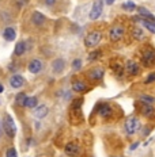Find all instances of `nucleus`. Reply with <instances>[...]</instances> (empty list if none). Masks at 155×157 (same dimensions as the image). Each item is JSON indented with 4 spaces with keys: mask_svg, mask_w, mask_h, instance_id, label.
<instances>
[{
    "mask_svg": "<svg viewBox=\"0 0 155 157\" xmlns=\"http://www.w3.org/2000/svg\"><path fill=\"white\" fill-rule=\"evenodd\" d=\"M3 130H4V133L7 134L8 137H14L15 133H16L14 119H12V118L10 117L8 114L4 117V121H3Z\"/></svg>",
    "mask_w": 155,
    "mask_h": 157,
    "instance_id": "nucleus-1",
    "label": "nucleus"
},
{
    "mask_svg": "<svg viewBox=\"0 0 155 157\" xmlns=\"http://www.w3.org/2000/svg\"><path fill=\"white\" fill-rule=\"evenodd\" d=\"M139 126H140V122L136 117H131L127 119L125 122V130H127L128 134H133L139 130Z\"/></svg>",
    "mask_w": 155,
    "mask_h": 157,
    "instance_id": "nucleus-2",
    "label": "nucleus"
},
{
    "mask_svg": "<svg viewBox=\"0 0 155 157\" xmlns=\"http://www.w3.org/2000/svg\"><path fill=\"white\" fill-rule=\"evenodd\" d=\"M101 38H102V34L100 31H91L90 34L86 37L84 44H86V46H87V48L88 46H95V45L100 44Z\"/></svg>",
    "mask_w": 155,
    "mask_h": 157,
    "instance_id": "nucleus-3",
    "label": "nucleus"
},
{
    "mask_svg": "<svg viewBox=\"0 0 155 157\" xmlns=\"http://www.w3.org/2000/svg\"><path fill=\"white\" fill-rule=\"evenodd\" d=\"M102 10H104V2L102 0H95L94 4H93V8H91L90 11V19H98L102 14Z\"/></svg>",
    "mask_w": 155,
    "mask_h": 157,
    "instance_id": "nucleus-4",
    "label": "nucleus"
},
{
    "mask_svg": "<svg viewBox=\"0 0 155 157\" xmlns=\"http://www.w3.org/2000/svg\"><path fill=\"white\" fill-rule=\"evenodd\" d=\"M123 34H124V29L121 27V26H113V27L110 29V31H109V38L116 42L118 39H121Z\"/></svg>",
    "mask_w": 155,
    "mask_h": 157,
    "instance_id": "nucleus-5",
    "label": "nucleus"
},
{
    "mask_svg": "<svg viewBox=\"0 0 155 157\" xmlns=\"http://www.w3.org/2000/svg\"><path fill=\"white\" fill-rule=\"evenodd\" d=\"M141 61H143V65L146 67H151V65L155 64V52L154 50H147L146 53L141 57Z\"/></svg>",
    "mask_w": 155,
    "mask_h": 157,
    "instance_id": "nucleus-6",
    "label": "nucleus"
},
{
    "mask_svg": "<svg viewBox=\"0 0 155 157\" xmlns=\"http://www.w3.org/2000/svg\"><path fill=\"white\" fill-rule=\"evenodd\" d=\"M65 153H67L70 157H75L78 156L79 153V145L76 142H68L65 145Z\"/></svg>",
    "mask_w": 155,
    "mask_h": 157,
    "instance_id": "nucleus-7",
    "label": "nucleus"
},
{
    "mask_svg": "<svg viewBox=\"0 0 155 157\" xmlns=\"http://www.w3.org/2000/svg\"><path fill=\"white\" fill-rule=\"evenodd\" d=\"M52 68H53L55 73H61L65 68V61L63 58H56L53 63H52Z\"/></svg>",
    "mask_w": 155,
    "mask_h": 157,
    "instance_id": "nucleus-8",
    "label": "nucleus"
},
{
    "mask_svg": "<svg viewBox=\"0 0 155 157\" xmlns=\"http://www.w3.org/2000/svg\"><path fill=\"white\" fill-rule=\"evenodd\" d=\"M135 21L140 22V23L143 25L150 33H155V22H151V21H148V19L141 18V16H140V18H135Z\"/></svg>",
    "mask_w": 155,
    "mask_h": 157,
    "instance_id": "nucleus-9",
    "label": "nucleus"
},
{
    "mask_svg": "<svg viewBox=\"0 0 155 157\" xmlns=\"http://www.w3.org/2000/svg\"><path fill=\"white\" fill-rule=\"evenodd\" d=\"M29 71L31 72V73H39V72L42 71V63L39 60H31L30 64H29Z\"/></svg>",
    "mask_w": 155,
    "mask_h": 157,
    "instance_id": "nucleus-10",
    "label": "nucleus"
},
{
    "mask_svg": "<svg viewBox=\"0 0 155 157\" xmlns=\"http://www.w3.org/2000/svg\"><path fill=\"white\" fill-rule=\"evenodd\" d=\"M25 80L22 76H19V75H14V76L11 77V80H10V84H11L12 88H21L23 86Z\"/></svg>",
    "mask_w": 155,
    "mask_h": 157,
    "instance_id": "nucleus-11",
    "label": "nucleus"
},
{
    "mask_svg": "<svg viewBox=\"0 0 155 157\" xmlns=\"http://www.w3.org/2000/svg\"><path fill=\"white\" fill-rule=\"evenodd\" d=\"M31 21H33V23H34L35 26H42L45 23V16L41 14V12H38V11H35V12H33V16H31Z\"/></svg>",
    "mask_w": 155,
    "mask_h": 157,
    "instance_id": "nucleus-12",
    "label": "nucleus"
},
{
    "mask_svg": "<svg viewBox=\"0 0 155 157\" xmlns=\"http://www.w3.org/2000/svg\"><path fill=\"white\" fill-rule=\"evenodd\" d=\"M127 72L132 76H136L139 73V65H137L135 61H128L127 63Z\"/></svg>",
    "mask_w": 155,
    "mask_h": 157,
    "instance_id": "nucleus-13",
    "label": "nucleus"
},
{
    "mask_svg": "<svg viewBox=\"0 0 155 157\" xmlns=\"http://www.w3.org/2000/svg\"><path fill=\"white\" fill-rule=\"evenodd\" d=\"M48 114V107L47 106H38L37 109L34 111V115L35 118H38V119H41V118H45Z\"/></svg>",
    "mask_w": 155,
    "mask_h": 157,
    "instance_id": "nucleus-14",
    "label": "nucleus"
},
{
    "mask_svg": "<svg viewBox=\"0 0 155 157\" xmlns=\"http://www.w3.org/2000/svg\"><path fill=\"white\" fill-rule=\"evenodd\" d=\"M139 12H140V16L141 18H144V19H148V21H151V22H155V16L151 14L150 11H148L147 8H144V7H139Z\"/></svg>",
    "mask_w": 155,
    "mask_h": 157,
    "instance_id": "nucleus-15",
    "label": "nucleus"
},
{
    "mask_svg": "<svg viewBox=\"0 0 155 157\" xmlns=\"http://www.w3.org/2000/svg\"><path fill=\"white\" fill-rule=\"evenodd\" d=\"M112 107L110 106H108V104H102V106L100 107V115L102 118H108V117H110L112 115Z\"/></svg>",
    "mask_w": 155,
    "mask_h": 157,
    "instance_id": "nucleus-16",
    "label": "nucleus"
},
{
    "mask_svg": "<svg viewBox=\"0 0 155 157\" xmlns=\"http://www.w3.org/2000/svg\"><path fill=\"white\" fill-rule=\"evenodd\" d=\"M3 37H4V39H7V41H14L16 34H15V30L12 27H7L4 30V33H3Z\"/></svg>",
    "mask_w": 155,
    "mask_h": 157,
    "instance_id": "nucleus-17",
    "label": "nucleus"
},
{
    "mask_svg": "<svg viewBox=\"0 0 155 157\" xmlns=\"http://www.w3.org/2000/svg\"><path fill=\"white\" fill-rule=\"evenodd\" d=\"M88 76H90L93 80H100V78L104 76V69L102 68H95L88 73Z\"/></svg>",
    "mask_w": 155,
    "mask_h": 157,
    "instance_id": "nucleus-18",
    "label": "nucleus"
},
{
    "mask_svg": "<svg viewBox=\"0 0 155 157\" xmlns=\"http://www.w3.org/2000/svg\"><path fill=\"white\" fill-rule=\"evenodd\" d=\"M131 34H132V37H133L135 39H137V41H141V39L144 38V33H143V30H141L140 27H135V29H132Z\"/></svg>",
    "mask_w": 155,
    "mask_h": 157,
    "instance_id": "nucleus-19",
    "label": "nucleus"
},
{
    "mask_svg": "<svg viewBox=\"0 0 155 157\" xmlns=\"http://www.w3.org/2000/svg\"><path fill=\"white\" fill-rule=\"evenodd\" d=\"M72 90L76 91V92H83V91H86V84L82 83V81H74L72 83Z\"/></svg>",
    "mask_w": 155,
    "mask_h": 157,
    "instance_id": "nucleus-20",
    "label": "nucleus"
},
{
    "mask_svg": "<svg viewBox=\"0 0 155 157\" xmlns=\"http://www.w3.org/2000/svg\"><path fill=\"white\" fill-rule=\"evenodd\" d=\"M143 104V107H141V111L140 113L143 114V115H146V117H151L154 114V110H153V106H148V104H144V103H141Z\"/></svg>",
    "mask_w": 155,
    "mask_h": 157,
    "instance_id": "nucleus-21",
    "label": "nucleus"
},
{
    "mask_svg": "<svg viewBox=\"0 0 155 157\" xmlns=\"http://www.w3.org/2000/svg\"><path fill=\"white\" fill-rule=\"evenodd\" d=\"M26 52V44L25 42H18L15 46V54L16 56H22Z\"/></svg>",
    "mask_w": 155,
    "mask_h": 157,
    "instance_id": "nucleus-22",
    "label": "nucleus"
},
{
    "mask_svg": "<svg viewBox=\"0 0 155 157\" xmlns=\"http://www.w3.org/2000/svg\"><path fill=\"white\" fill-rule=\"evenodd\" d=\"M140 102L144 104H148V106H153L155 103V99L153 96H148V95H141L140 96Z\"/></svg>",
    "mask_w": 155,
    "mask_h": 157,
    "instance_id": "nucleus-23",
    "label": "nucleus"
},
{
    "mask_svg": "<svg viewBox=\"0 0 155 157\" xmlns=\"http://www.w3.org/2000/svg\"><path fill=\"white\" fill-rule=\"evenodd\" d=\"M26 102H27V96L25 94H18V96H16V104L18 106H26Z\"/></svg>",
    "mask_w": 155,
    "mask_h": 157,
    "instance_id": "nucleus-24",
    "label": "nucleus"
},
{
    "mask_svg": "<svg viewBox=\"0 0 155 157\" xmlns=\"http://www.w3.org/2000/svg\"><path fill=\"white\" fill-rule=\"evenodd\" d=\"M37 106V98H27V102H26V107H29V109H34V107Z\"/></svg>",
    "mask_w": 155,
    "mask_h": 157,
    "instance_id": "nucleus-25",
    "label": "nucleus"
},
{
    "mask_svg": "<svg viewBox=\"0 0 155 157\" xmlns=\"http://www.w3.org/2000/svg\"><path fill=\"white\" fill-rule=\"evenodd\" d=\"M123 8L127 10V11H133V10L136 8V6H135L133 2H125L123 4Z\"/></svg>",
    "mask_w": 155,
    "mask_h": 157,
    "instance_id": "nucleus-26",
    "label": "nucleus"
},
{
    "mask_svg": "<svg viewBox=\"0 0 155 157\" xmlns=\"http://www.w3.org/2000/svg\"><path fill=\"white\" fill-rule=\"evenodd\" d=\"M100 56H101V52H98V50H97V52H93V53L88 54V60H90V61H94V60H97Z\"/></svg>",
    "mask_w": 155,
    "mask_h": 157,
    "instance_id": "nucleus-27",
    "label": "nucleus"
},
{
    "mask_svg": "<svg viewBox=\"0 0 155 157\" xmlns=\"http://www.w3.org/2000/svg\"><path fill=\"white\" fill-rule=\"evenodd\" d=\"M80 67H82V61H80V60H74V63H72V69L76 71V69H79Z\"/></svg>",
    "mask_w": 155,
    "mask_h": 157,
    "instance_id": "nucleus-28",
    "label": "nucleus"
},
{
    "mask_svg": "<svg viewBox=\"0 0 155 157\" xmlns=\"http://www.w3.org/2000/svg\"><path fill=\"white\" fill-rule=\"evenodd\" d=\"M153 81H155V72H154V73H151V75H148V77L144 80V83L150 84V83H153Z\"/></svg>",
    "mask_w": 155,
    "mask_h": 157,
    "instance_id": "nucleus-29",
    "label": "nucleus"
},
{
    "mask_svg": "<svg viewBox=\"0 0 155 157\" xmlns=\"http://www.w3.org/2000/svg\"><path fill=\"white\" fill-rule=\"evenodd\" d=\"M7 157H18L16 156V150L14 148H10L7 150Z\"/></svg>",
    "mask_w": 155,
    "mask_h": 157,
    "instance_id": "nucleus-30",
    "label": "nucleus"
},
{
    "mask_svg": "<svg viewBox=\"0 0 155 157\" xmlns=\"http://www.w3.org/2000/svg\"><path fill=\"white\" fill-rule=\"evenodd\" d=\"M45 3H47L48 6H52V4H55L56 3V0H45Z\"/></svg>",
    "mask_w": 155,
    "mask_h": 157,
    "instance_id": "nucleus-31",
    "label": "nucleus"
},
{
    "mask_svg": "<svg viewBox=\"0 0 155 157\" xmlns=\"http://www.w3.org/2000/svg\"><path fill=\"white\" fill-rule=\"evenodd\" d=\"M137 145H139V142H135V144H133V145H132V146H131V150L136 149V148H137Z\"/></svg>",
    "mask_w": 155,
    "mask_h": 157,
    "instance_id": "nucleus-32",
    "label": "nucleus"
},
{
    "mask_svg": "<svg viewBox=\"0 0 155 157\" xmlns=\"http://www.w3.org/2000/svg\"><path fill=\"white\" fill-rule=\"evenodd\" d=\"M106 3H108V4H113L114 0H106Z\"/></svg>",
    "mask_w": 155,
    "mask_h": 157,
    "instance_id": "nucleus-33",
    "label": "nucleus"
},
{
    "mask_svg": "<svg viewBox=\"0 0 155 157\" xmlns=\"http://www.w3.org/2000/svg\"><path fill=\"white\" fill-rule=\"evenodd\" d=\"M3 91H4V87H3V86H2V84H0V94H2V92H3Z\"/></svg>",
    "mask_w": 155,
    "mask_h": 157,
    "instance_id": "nucleus-34",
    "label": "nucleus"
}]
</instances>
